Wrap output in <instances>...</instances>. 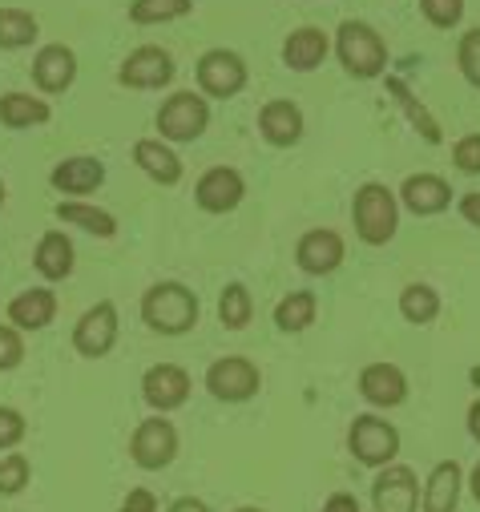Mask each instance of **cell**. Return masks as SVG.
Listing matches in <instances>:
<instances>
[{"mask_svg": "<svg viewBox=\"0 0 480 512\" xmlns=\"http://www.w3.org/2000/svg\"><path fill=\"white\" fill-rule=\"evenodd\" d=\"M29 432V420L17 408H0V452H13Z\"/></svg>", "mask_w": 480, "mask_h": 512, "instance_id": "8d00e7d4", "label": "cell"}, {"mask_svg": "<svg viewBox=\"0 0 480 512\" xmlns=\"http://www.w3.org/2000/svg\"><path fill=\"white\" fill-rule=\"evenodd\" d=\"M166 512H210V504H206V500H198V496H178Z\"/></svg>", "mask_w": 480, "mask_h": 512, "instance_id": "b9f144b4", "label": "cell"}, {"mask_svg": "<svg viewBox=\"0 0 480 512\" xmlns=\"http://www.w3.org/2000/svg\"><path fill=\"white\" fill-rule=\"evenodd\" d=\"M210 125V105L202 93L194 89H182V93H170L158 109V130H162V142H198Z\"/></svg>", "mask_w": 480, "mask_h": 512, "instance_id": "277c9868", "label": "cell"}, {"mask_svg": "<svg viewBox=\"0 0 480 512\" xmlns=\"http://www.w3.org/2000/svg\"><path fill=\"white\" fill-rule=\"evenodd\" d=\"M396 198L416 218H432V214H444L452 206V186L440 174H412V178H404V186L396 190Z\"/></svg>", "mask_w": 480, "mask_h": 512, "instance_id": "9a60e30c", "label": "cell"}, {"mask_svg": "<svg viewBox=\"0 0 480 512\" xmlns=\"http://www.w3.org/2000/svg\"><path fill=\"white\" fill-rule=\"evenodd\" d=\"M194 77H198V93L202 97H218V101H230L247 89V61L230 53V49H206L194 65Z\"/></svg>", "mask_w": 480, "mask_h": 512, "instance_id": "52a82bcc", "label": "cell"}, {"mask_svg": "<svg viewBox=\"0 0 480 512\" xmlns=\"http://www.w3.org/2000/svg\"><path fill=\"white\" fill-rule=\"evenodd\" d=\"M351 222H355L359 242L388 246L396 238V230H400V198H396V190H388L384 182H364L355 190V202H351Z\"/></svg>", "mask_w": 480, "mask_h": 512, "instance_id": "6da1fadb", "label": "cell"}, {"mask_svg": "<svg viewBox=\"0 0 480 512\" xmlns=\"http://www.w3.org/2000/svg\"><path fill=\"white\" fill-rule=\"evenodd\" d=\"M456 65L472 89H480V29H468L456 45Z\"/></svg>", "mask_w": 480, "mask_h": 512, "instance_id": "836d02e7", "label": "cell"}, {"mask_svg": "<svg viewBox=\"0 0 480 512\" xmlns=\"http://www.w3.org/2000/svg\"><path fill=\"white\" fill-rule=\"evenodd\" d=\"M388 89H392V93H396V101L408 109V117H412V125H416V130H420V134H424V138L436 146V142H440V125H436V121L424 113V105H416V97L404 89V81H388Z\"/></svg>", "mask_w": 480, "mask_h": 512, "instance_id": "d6a6232c", "label": "cell"}, {"mask_svg": "<svg viewBox=\"0 0 480 512\" xmlns=\"http://www.w3.org/2000/svg\"><path fill=\"white\" fill-rule=\"evenodd\" d=\"M33 81L41 93H65L77 81V57L65 45H45L33 57Z\"/></svg>", "mask_w": 480, "mask_h": 512, "instance_id": "d6986e66", "label": "cell"}, {"mask_svg": "<svg viewBox=\"0 0 480 512\" xmlns=\"http://www.w3.org/2000/svg\"><path fill=\"white\" fill-rule=\"evenodd\" d=\"M122 512H158V496L150 488H130V496L122 500Z\"/></svg>", "mask_w": 480, "mask_h": 512, "instance_id": "f35d334b", "label": "cell"}, {"mask_svg": "<svg viewBox=\"0 0 480 512\" xmlns=\"http://www.w3.org/2000/svg\"><path fill=\"white\" fill-rule=\"evenodd\" d=\"M33 267H37V275L49 279V283L69 279V275H73V242H69L61 230H45L41 242H37V250H33Z\"/></svg>", "mask_w": 480, "mask_h": 512, "instance_id": "cb8c5ba5", "label": "cell"}, {"mask_svg": "<svg viewBox=\"0 0 480 512\" xmlns=\"http://www.w3.org/2000/svg\"><path fill=\"white\" fill-rule=\"evenodd\" d=\"M243 198H247V182L230 166H210L194 186V202L206 214H230V210H238Z\"/></svg>", "mask_w": 480, "mask_h": 512, "instance_id": "4fadbf2b", "label": "cell"}, {"mask_svg": "<svg viewBox=\"0 0 480 512\" xmlns=\"http://www.w3.org/2000/svg\"><path fill=\"white\" fill-rule=\"evenodd\" d=\"M259 134H263V142L275 146V150L295 146V142L303 138V109H299L295 101H283V97L267 101V105L259 109Z\"/></svg>", "mask_w": 480, "mask_h": 512, "instance_id": "ac0fdd59", "label": "cell"}, {"mask_svg": "<svg viewBox=\"0 0 480 512\" xmlns=\"http://www.w3.org/2000/svg\"><path fill=\"white\" fill-rule=\"evenodd\" d=\"M190 371L178 367V363H154L146 375H142V400L166 416V412H178L186 400H190Z\"/></svg>", "mask_w": 480, "mask_h": 512, "instance_id": "30bf717a", "label": "cell"}, {"mask_svg": "<svg viewBox=\"0 0 480 512\" xmlns=\"http://www.w3.org/2000/svg\"><path fill=\"white\" fill-rule=\"evenodd\" d=\"M251 319H255V299H251V291H247L243 283L222 287V295H218V323H222L226 331H243Z\"/></svg>", "mask_w": 480, "mask_h": 512, "instance_id": "83f0119b", "label": "cell"}, {"mask_svg": "<svg viewBox=\"0 0 480 512\" xmlns=\"http://www.w3.org/2000/svg\"><path fill=\"white\" fill-rule=\"evenodd\" d=\"M0 206H5V182H0Z\"/></svg>", "mask_w": 480, "mask_h": 512, "instance_id": "bcb514c9", "label": "cell"}, {"mask_svg": "<svg viewBox=\"0 0 480 512\" xmlns=\"http://www.w3.org/2000/svg\"><path fill=\"white\" fill-rule=\"evenodd\" d=\"M359 396L372 408H400L408 400V375L396 363H368L359 371Z\"/></svg>", "mask_w": 480, "mask_h": 512, "instance_id": "5bb4252c", "label": "cell"}, {"mask_svg": "<svg viewBox=\"0 0 480 512\" xmlns=\"http://www.w3.org/2000/svg\"><path fill=\"white\" fill-rule=\"evenodd\" d=\"M174 57L166 53V49H158V45H138L126 61H122V69H117V81H122L126 89H162V85H170L174 81Z\"/></svg>", "mask_w": 480, "mask_h": 512, "instance_id": "7c38bea8", "label": "cell"}, {"mask_svg": "<svg viewBox=\"0 0 480 512\" xmlns=\"http://www.w3.org/2000/svg\"><path fill=\"white\" fill-rule=\"evenodd\" d=\"M347 452L364 468H384L400 456V432L380 416H355L347 428Z\"/></svg>", "mask_w": 480, "mask_h": 512, "instance_id": "8992f818", "label": "cell"}, {"mask_svg": "<svg viewBox=\"0 0 480 512\" xmlns=\"http://www.w3.org/2000/svg\"><path fill=\"white\" fill-rule=\"evenodd\" d=\"M460 492H464V468L456 460H440L420 488V512H456Z\"/></svg>", "mask_w": 480, "mask_h": 512, "instance_id": "e0dca14e", "label": "cell"}, {"mask_svg": "<svg viewBox=\"0 0 480 512\" xmlns=\"http://www.w3.org/2000/svg\"><path fill=\"white\" fill-rule=\"evenodd\" d=\"M41 25L25 9H0V49H29L37 41Z\"/></svg>", "mask_w": 480, "mask_h": 512, "instance_id": "f546056e", "label": "cell"}, {"mask_svg": "<svg viewBox=\"0 0 480 512\" xmlns=\"http://www.w3.org/2000/svg\"><path fill=\"white\" fill-rule=\"evenodd\" d=\"M53 117L45 97L33 93H5L0 97V125L5 130H33V125H45Z\"/></svg>", "mask_w": 480, "mask_h": 512, "instance_id": "d4e9b609", "label": "cell"}, {"mask_svg": "<svg viewBox=\"0 0 480 512\" xmlns=\"http://www.w3.org/2000/svg\"><path fill=\"white\" fill-rule=\"evenodd\" d=\"M452 162L460 174H480V134H464L452 146Z\"/></svg>", "mask_w": 480, "mask_h": 512, "instance_id": "74e56055", "label": "cell"}, {"mask_svg": "<svg viewBox=\"0 0 480 512\" xmlns=\"http://www.w3.org/2000/svg\"><path fill=\"white\" fill-rule=\"evenodd\" d=\"M142 319L158 335H186L198 323V295L186 283H154L142 295Z\"/></svg>", "mask_w": 480, "mask_h": 512, "instance_id": "7a4b0ae2", "label": "cell"}, {"mask_svg": "<svg viewBox=\"0 0 480 512\" xmlns=\"http://www.w3.org/2000/svg\"><path fill=\"white\" fill-rule=\"evenodd\" d=\"M335 53L343 61V69L355 77V81H372L388 69V45L384 37L364 25V21H343L339 25V37H335Z\"/></svg>", "mask_w": 480, "mask_h": 512, "instance_id": "3957f363", "label": "cell"}, {"mask_svg": "<svg viewBox=\"0 0 480 512\" xmlns=\"http://www.w3.org/2000/svg\"><path fill=\"white\" fill-rule=\"evenodd\" d=\"M65 226H81L85 234H97V238H113L117 234V218L109 214V210H101V206H89V202H81V198H69V202H57V210H53Z\"/></svg>", "mask_w": 480, "mask_h": 512, "instance_id": "484cf974", "label": "cell"}, {"mask_svg": "<svg viewBox=\"0 0 480 512\" xmlns=\"http://www.w3.org/2000/svg\"><path fill=\"white\" fill-rule=\"evenodd\" d=\"M372 508L376 512H420V480L408 464H384L372 480Z\"/></svg>", "mask_w": 480, "mask_h": 512, "instance_id": "9c48e42d", "label": "cell"}, {"mask_svg": "<svg viewBox=\"0 0 480 512\" xmlns=\"http://www.w3.org/2000/svg\"><path fill=\"white\" fill-rule=\"evenodd\" d=\"M25 363V339L13 323H0V371H17Z\"/></svg>", "mask_w": 480, "mask_h": 512, "instance_id": "d590c367", "label": "cell"}, {"mask_svg": "<svg viewBox=\"0 0 480 512\" xmlns=\"http://www.w3.org/2000/svg\"><path fill=\"white\" fill-rule=\"evenodd\" d=\"M49 182H53V190H57V194L85 198V194H93V190L105 182V166H101L97 158H89V154H77V158L57 162V166H53V174H49Z\"/></svg>", "mask_w": 480, "mask_h": 512, "instance_id": "ffe728a7", "label": "cell"}, {"mask_svg": "<svg viewBox=\"0 0 480 512\" xmlns=\"http://www.w3.org/2000/svg\"><path fill=\"white\" fill-rule=\"evenodd\" d=\"M468 436L480 444V400H472V408H468Z\"/></svg>", "mask_w": 480, "mask_h": 512, "instance_id": "7bdbcfd3", "label": "cell"}, {"mask_svg": "<svg viewBox=\"0 0 480 512\" xmlns=\"http://www.w3.org/2000/svg\"><path fill=\"white\" fill-rule=\"evenodd\" d=\"M178 456V428L162 416H150L134 428L130 436V460L142 468V472H162L170 468Z\"/></svg>", "mask_w": 480, "mask_h": 512, "instance_id": "ba28073f", "label": "cell"}, {"mask_svg": "<svg viewBox=\"0 0 480 512\" xmlns=\"http://www.w3.org/2000/svg\"><path fill=\"white\" fill-rule=\"evenodd\" d=\"M468 488H472V500L480 504V464L472 468V476H468Z\"/></svg>", "mask_w": 480, "mask_h": 512, "instance_id": "ee69618b", "label": "cell"}, {"mask_svg": "<svg viewBox=\"0 0 480 512\" xmlns=\"http://www.w3.org/2000/svg\"><path fill=\"white\" fill-rule=\"evenodd\" d=\"M400 315H404L408 323H416V327H428V323L440 315V295H436V287H428V283H408V287L400 291Z\"/></svg>", "mask_w": 480, "mask_h": 512, "instance_id": "f1b7e54d", "label": "cell"}, {"mask_svg": "<svg viewBox=\"0 0 480 512\" xmlns=\"http://www.w3.org/2000/svg\"><path fill=\"white\" fill-rule=\"evenodd\" d=\"M327 49H331V45H327V33L315 29V25H303V29H295V33L283 41V65L295 69V73H311V69L323 65Z\"/></svg>", "mask_w": 480, "mask_h": 512, "instance_id": "603a6c76", "label": "cell"}, {"mask_svg": "<svg viewBox=\"0 0 480 512\" xmlns=\"http://www.w3.org/2000/svg\"><path fill=\"white\" fill-rule=\"evenodd\" d=\"M117 331H122V327H117V307L109 299H101V303H93L77 319V327H73V351L85 355V359H101V355L113 351Z\"/></svg>", "mask_w": 480, "mask_h": 512, "instance_id": "8fae6325", "label": "cell"}, {"mask_svg": "<svg viewBox=\"0 0 480 512\" xmlns=\"http://www.w3.org/2000/svg\"><path fill=\"white\" fill-rule=\"evenodd\" d=\"M57 319V295L49 287H29L9 303V323L17 331H45Z\"/></svg>", "mask_w": 480, "mask_h": 512, "instance_id": "44dd1931", "label": "cell"}, {"mask_svg": "<svg viewBox=\"0 0 480 512\" xmlns=\"http://www.w3.org/2000/svg\"><path fill=\"white\" fill-rule=\"evenodd\" d=\"M263 388V371L247 355H222L206 367V392L222 404H247Z\"/></svg>", "mask_w": 480, "mask_h": 512, "instance_id": "5b68a950", "label": "cell"}, {"mask_svg": "<svg viewBox=\"0 0 480 512\" xmlns=\"http://www.w3.org/2000/svg\"><path fill=\"white\" fill-rule=\"evenodd\" d=\"M33 480V464L25 452H9L5 460H0V496H17L25 492Z\"/></svg>", "mask_w": 480, "mask_h": 512, "instance_id": "1f68e13d", "label": "cell"}, {"mask_svg": "<svg viewBox=\"0 0 480 512\" xmlns=\"http://www.w3.org/2000/svg\"><path fill=\"white\" fill-rule=\"evenodd\" d=\"M420 13L436 29H452L464 17V0H420Z\"/></svg>", "mask_w": 480, "mask_h": 512, "instance_id": "e575fe53", "label": "cell"}, {"mask_svg": "<svg viewBox=\"0 0 480 512\" xmlns=\"http://www.w3.org/2000/svg\"><path fill=\"white\" fill-rule=\"evenodd\" d=\"M456 210H460V218H464L468 226H480V190H472V194H464Z\"/></svg>", "mask_w": 480, "mask_h": 512, "instance_id": "ab89813d", "label": "cell"}, {"mask_svg": "<svg viewBox=\"0 0 480 512\" xmlns=\"http://www.w3.org/2000/svg\"><path fill=\"white\" fill-rule=\"evenodd\" d=\"M234 512H267V508H255V504H243V508H234Z\"/></svg>", "mask_w": 480, "mask_h": 512, "instance_id": "f6af8a7d", "label": "cell"}, {"mask_svg": "<svg viewBox=\"0 0 480 512\" xmlns=\"http://www.w3.org/2000/svg\"><path fill=\"white\" fill-rule=\"evenodd\" d=\"M134 162L146 178H154L158 186H178L182 182V158L162 142V138H142L134 142Z\"/></svg>", "mask_w": 480, "mask_h": 512, "instance_id": "7402d4cb", "label": "cell"}, {"mask_svg": "<svg viewBox=\"0 0 480 512\" xmlns=\"http://www.w3.org/2000/svg\"><path fill=\"white\" fill-rule=\"evenodd\" d=\"M315 311H319L315 291H291L287 299H279V307H275V323H279V331L299 335V331H307V327L315 323Z\"/></svg>", "mask_w": 480, "mask_h": 512, "instance_id": "4316f807", "label": "cell"}, {"mask_svg": "<svg viewBox=\"0 0 480 512\" xmlns=\"http://www.w3.org/2000/svg\"><path fill=\"white\" fill-rule=\"evenodd\" d=\"M190 9H194V0H134L130 21L134 25H166V21L190 17Z\"/></svg>", "mask_w": 480, "mask_h": 512, "instance_id": "4dcf8cb0", "label": "cell"}, {"mask_svg": "<svg viewBox=\"0 0 480 512\" xmlns=\"http://www.w3.org/2000/svg\"><path fill=\"white\" fill-rule=\"evenodd\" d=\"M323 512H359V500L351 492H331L323 500Z\"/></svg>", "mask_w": 480, "mask_h": 512, "instance_id": "60d3db41", "label": "cell"}, {"mask_svg": "<svg viewBox=\"0 0 480 512\" xmlns=\"http://www.w3.org/2000/svg\"><path fill=\"white\" fill-rule=\"evenodd\" d=\"M295 263L307 275H331V271H339V263H343V238L335 230H323V226L319 230H307L299 238V246H295Z\"/></svg>", "mask_w": 480, "mask_h": 512, "instance_id": "2e32d148", "label": "cell"}]
</instances>
